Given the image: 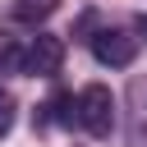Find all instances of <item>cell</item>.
<instances>
[{"label": "cell", "instance_id": "cell-5", "mask_svg": "<svg viewBox=\"0 0 147 147\" xmlns=\"http://www.w3.org/2000/svg\"><path fill=\"white\" fill-rule=\"evenodd\" d=\"M14 119H18V101L0 87V138H9V129H14Z\"/></svg>", "mask_w": 147, "mask_h": 147}, {"label": "cell", "instance_id": "cell-4", "mask_svg": "<svg viewBox=\"0 0 147 147\" xmlns=\"http://www.w3.org/2000/svg\"><path fill=\"white\" fill-rule=\"evenodd\" d=\"M60 9V0H14L9 5V18H18V23H41V18H51Z\"/></svg>", "mask_w": 147, "mask_h": 147}, {"label": "cell", "instance_id": "cell-6", "mask_svg": "<svg viewBox=\"0 0 147 147\" xmlns=\"http://www.w3.org/2000/svg\"><path fill=\"white\" fill-rule=\"evenodd\" d=\"M18 64H23V51L14 41H0V69H18Z\"/></svg>", "mask_w": 147, "mask_h": 147}, {"label": "cell", "instance_id": "cell-3", "mask_svg": "<svg viewBox=\"0 0 147 147\" xmlns=\"http://www.w3.org/2000/svg\"><path fill=\"white\" fill-rule=\"evenodd\" d=\"M92 55H96L101 64H110V69H124V64L138 55V41H133L124 28H101V32L92 37Z\"/></svg>", "mask_w": 147, "mask_h": 147}, {"label": "cell", "instance_id": "cell-2", "mask_svg": "<svg viewBox=\"0 0 147 147\" xmlns=\"http://www.w3.org/2000/svg\"><path fill=\"white\" fill-rule=\"evenodd\" d=\"M60 64H64V41L60 37H51V32H37L32 37V46L23 51V74H32V78H51V74H60Z\"/></svg>", "mask_w": 147, "mask_h": 147}, {"label": "cell", "instance_id": "cell-7", "mask_svg": "<svg viewBox=\"0 0 147 147\" xmlns=\"http://www.w3.org/2000/svg\"><path fill=\"white\" fill-rule=\"evenodd\" d=\"M138 28H142V37H147V14H142V18H138Z\"/></svg>", "mask_w": 147, "mask_h": 147}, {"label": "cell", "instance_id": "cell-1", "mask_svg": "<svg viewBox=\"0 0 147 147\" xmlns=\"http://www.w3.org/2000/svg\"><path fill=\"white\" fill-rule=\"evenodd\" d=\"M78 124L92 138H110V129H115V96H110L106 83H87L78 92Z\"/></svg>", "mask_w": 147, "mask_h": 147}]
</instances>
